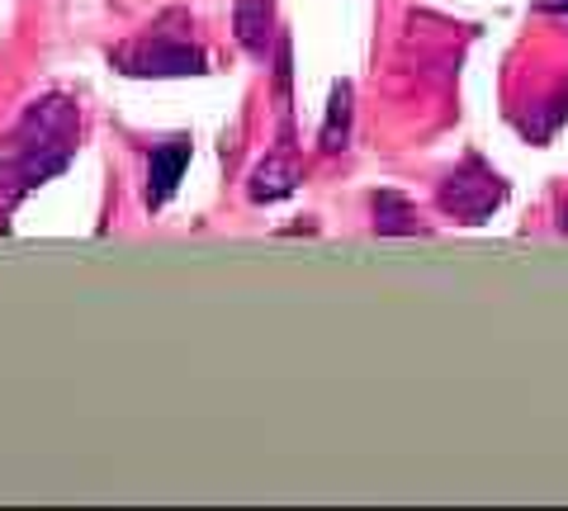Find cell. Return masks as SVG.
Listing matches in <instances>:
<instances>
[{
  "label": "cell",
  "mask_w": 568,
  "mask_h": 511,
  "mask_svg": "<svg viewBox=\"0 0 568 511\" xmlns=\"http://www.w3.org/2000/svg\"><path fill=\"white\" fill-rule=\"evenodd\" d=\"M536 10H555V14H568V0H536Z\"/></svg>",
  "instance_id": "cell-10"
},
{
  "label": "cell",
  "mask_w": 568,
  "mask_h": 511,
  "mask_svg": "<svg viewBox=\"0 0 568 511\" xmlns=\"http://www.w3.org/2000/svg\"><path fill=\"white\" fill-rule=\"evenodd\" d=\"M559 227H564V233H568V208H564V218H559Z\"/></svg>",
  "instance_id": "cell-11"
},
{
  "label": "cell",
  "mask_w": 568,
  "mask_h": 511,
  "mask_svg": "<svg viewBox=\"0 0 568 511\" xmlns=\"http://www.w3.org/2000/svg\"><path fill=\"white\" fill-rule=\"evenodd\" d=\"M190 156H194L190 137H171V143L152 147V156H148V208H162L175 190H181Z\"/></svg>",
  "instance_id": "cell-4"
},
{
  "label": "cell",
  "mask_w": 568,
  "mask_h": 511,
  "mask_svg": "<svg viewBox=\"0 0 568 511\" xmlns=\"http://www.w3.org/2000/svg\"><path fill=\"white\" fill-rule=\"evenodd\" d=\"M290 67H294V48H290V33H280V43H275V81H280V110H284V143H290Z\"/></svg>",
  "instance_id": "cell-9"
},
{
  "label": "cell",
  "mask_w": 568,
  "mask_h": 511,
  "mask_svg": "<svg viewBox=\"0 0 568 511\" xmlns=\"http://www.w3.org/2000/svg\"><path fill=\"white\" fill-rule=\"evenodd\" d=\"M110 62L119 67L123 76H204L209 72V58L190 39L181 33H171L166 20L156 24L152 33H142V39L123 43L110 52Z\"/></svg>",
  "instance_id": "cell-2"
},
{
  "label": "cell",
  "mask_w": 568,
  "mask_h": 511,
  "mask_svg": "<svg viewBox=\"0 0 568 511\" xmlns=\"http://www.w3.org/2000/svg\"><path fill=\"white\" fill-rule=\"evenodd\" d=\"M275 24V10L271 0H237L233 6V29H237V43L252 52V58H265V48H271V29Z\"/></svg>",
  "instance_id": "cell-6"
},
{
  "label": "cell",
  "mask_w": 568,
  "mask_h": 511,
  "mask_svg": "<svg viewBox=\"0 0 568 511\" xmlns=\"http://www.w3.org/2000/svg\"><path fill=\"white\" fill-rule=\"evenodd\" d=\"M81 147V110L67 95H43L20 114L0 143V204L14 208L29 190L48 185Z\"/></svg>",
  "instance_id": "cell-1"
},
{
  "label": "cell",
  "mask_w": 568,
  "mask_h": 511,
  "mask_svg": "<svg viewBox=\"0 0 568 511\" xmlns=\"http://www.w3.org/2000/svg\"><path fill=\"white\" fill-rule=\"evenodd\" d=\"M375 227L379 233H417V208L407 204L398 190H379L375 195Z\"/></svg>",
  "instance_id": "cell-8"
},
{
  "label": "cell",
  "mask_w": 568,
  "mask_h": 511,
  "mask_svg": "<svg viewBox=\"0 0 568 511\" xmlns=\"http://www.w3.org/2000/svg\"><path fill=\"white\" fill-rule=\"evenodd\" d=\"M355 91L351 81H336L332 85V100H327V119H323V133H317V147H323L327 156L346 152L351 147V114H355Z\"/></svg>",
  "instance_id": "cell-7"
},
{
  "label": "cell",
  "mask_w": 568,
  "mask_h": 511,
  "mask_svg": "<svg viewBox=\"0 0 568 511\" xmlns=\"http://www.w3.org/2000/svg\"><path fill=\"white\" fill-rule=\"evenodd\" d=\"M298 181H304V171H298V162L290 156V147H284V152L265 156V162L256 166L252 190H246V195H252V204H275V200H284V195H294Z\"/></svg>",
  "instance_id": "cell-5"
},
{
  "label": "cell",
  "mask_w": 568,
  "mask_h": 511,
  "mask_svg": "<svg viewBox=\"0 0 568 511\" xmlns=\"http://www.w3.org/2000/svg\"><path fill=\"white\" fill-rule=\"evenodd\" d=\"M436 200H440V214H450L459 223H484V218H493V208H503L507 181L478 152H465V162L440 181Z\"/></svg>",
  "instance_id": "cell-3"
}]
</instances>
